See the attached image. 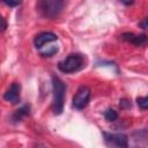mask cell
<instances>
[{"label":"cell","instance_id":"6da1fadb","mask_svg":"<svg viewBox=\"0 0 148 148\" xmlns=\"http://www.w3.org/2000/svg\"><path fill=\"white\" fill-rule=\"evenodd\" d=\"M52 87H53V101L52 110L54 114H60L64 111L65 95H66V84L56 75H52Z\"/></svg>","mask_w":148,"mask_h":148},{"label":"cell","instance_id":"7a4b0ae2","mask_svg":"<svg viewBox=\"0 0 148 148\" xmlns=\"http://www.w3.org/2000/svg\"><path fill=\"white\" fill-rule=\"evenodd\" d=\"M64 3V0H38L37 9L42 16L46 18H54L61 13Z\"/></svg>","mask_w":148,"mask_h":148},{"label":"cell","instance_id":"3957f363","mask_svg":"<svg viewBox=\"0 0 148 148\" xmlns=\"http://www.w3.org/2000/svg\"><path fill=\"white\" fill-rule=\"evenodd\" d=\"M84 60L80 53H71L64 60L58 62V68L62 73H74L83 67Z\"/></svg>","mask_w":148,"mask_h":148},{"label":"cell","instance_id":"277c9868","mask_svg":"<svg viewBox=\"0 0 148 148\" xmlns=\"http://www.w3.org/2000/svg\"><path fill=\"white\" fill-rule=\"evenodd\" d=\"M89 99H90V89L87 86H81L73 96L72 105L76 110H82L88 105Z\"/></svg>","mask_w":148,"mask_h":148},{"label":"cell","instance_id":"5b68a950","mask_svg":"<svg viewBox=\"0 0 148 148\" xmlns=\"http://www.w3.org/2000/svg\"><path fill=\"white\" fill-rule=\"evenodd\" d=\"M104 141L109 147L126 148L128 146V136L124 133H108L103 132Z\"/></svg>","mask_w":148,"mask_h":148},{"label":"cell","instance_id":"8992f818","mask_svg":"<svg viewBox=\"0 0 148 148\" xmlns=\"http://www.w3.org/2000/svg\"><path fill=\"white\" fill-rule=\"evenodd\" d=\"M20 91H21V86L17 82H13L9 88L6 90L3 94V98L7 102H10L13 104H16L20 102Z\"/></svg>","mask_w":148,"mask_h":148},{"label":"cell","instance_id":"52a82bcc","mask_svg":"<svg viewBox=\"0 0 148 148\" xmlns=\"http://www.w3.org/2000/svg\"><path fill=\"white\" fill-rule=\"evenodd\" d=\"M57 39H58L57 35L53 34V32H40V34H38V35L35 37L34 44H35V47H36V49L40 50V49H43L47 43L54 42V40H57Z\"/></svg>","mask_w":148,"mask_h":148},{"label":"cell","instance_id":"ba28073f","mask_svg":"<svg viewBox=\"0 0 148 148\" xmlns=\"http://www.w3.org/2000/svg\"><path fill=\"white\" fill-rule=\"evenodd\" d=\"M121 39L125 42H130L136 46H142L148 42V37L146 35H134L132 32H125L121 35Z\"/></svg>","mask_w":148,"mask_h":148},{"label":"cell","instance_id":"9c48e42d","mask_svg":"<svg viewBox=\"0 0 148 148\" xmlns=\"http://www.w3.org/2000/svg\"><path fill=\"white\" fill-rule=\"evenodd\" d=\"M29 113H30V105L25 104V105L21 106L20 109H17V110L12 114V120H13L14 123H18V121H21L23 118H25L27 116H29Z\"/></svg>","mask_w":148,"mask_h":148},{"label":"cell","instance_id":"30bf717a","mask_svg":"<svg viewBox=\"0 0 148 148\" xmlns=\"http://www.w3.org/2000/svg\"><path fill=\"white\" fill-rule=\"evenodd\" d=\"M133 138L135 143L147 145L148 143V131L147 130H138L133 133Z\"/></svg>","mask_w":148,"mask_h":148},{"label":"cell","instance_id":"8fae6325","mask_svg":"<svg viewBox=\"0 0 148 148\" xmlns=\"http://www.w3.org/2000/svg\"><path fill=\"white\" fill-rule=\"evenodd\" d=\"M104 118H105V120H108V121H114V120H117V118H118V113H117V111H114L113 109L109 108V109H106L105 112H104Z\"/></svg>","mask_w":148,"mask_h":148},{"label":"cell","instance_id":"7c38bea8","mask_svg":"<svg viewBox=\"0 0 148 148\" xmlns=\"http://www.w3.org/2000/svg\"><path fill=\"white\" fill-rule=\"evenodd\" d=\"M57 52H58V46L52 45V46H47L45 50H40V56H43V57H51V56H53Z\"/></svg>","mask_w":148,"mask_h":148},{"label":"cell","instance_id":"4fadbf2b","mask_svg":"<svg viewBox=\"0 0 148 148\" xmlns=\"http://www.w3.org/2000/svg\"><path fill=\"white\" fill-rule=\"evenodd\" d=\"M136 103L141 109H148V96L145 97H138L136 98Z\"/></svg>","mask_w":148,"mask_h":148},{"label":"cell","instance_id":"5bb4252c","mask_svg":"<svg viewBox=\"0 0 148 148\" xmlns=\"http://www.w3.org/2000/svg\"><path fill=\"white\" fill-rule=\"evenodd\" d=\"M119 106H120V109H130L131 108V102L126 98H121L119 101Z\"/></svg>","mask_w":148,"mask_h":148},{"label":"cell","instance_id":"9a60e30c","mask_svg":"<svg viewBox=\"0 0 148 148\" xmlns=\"http://www.w3.org/2000/svg\"><path fill=\"white\" fill-rule=\"evenodd\" d=\"M1 1L9 7H16L21 3V0H1Z\"/></svg>","mask_w":148,"mask_h":148},{"label":"cell","instance_id":"2e32d148","mask_svg":"<svg viewBox=\"0 0 148 148\" xmlns=\"http://www.w3.org/2000/svg\"><path fill=\"white\" fill-rule=\"evenodd\" d=\"M139 27L142 28V29H148V17L143 18L142 21L139 22Z\"/></svg>","mask_w":148,"mask_h":148},{"label":"cell","instance_id":"e0dca14e","mask_svg":"<svg viewBox=\"0 0 148 148\" xmlns=\"http://www.w3.org/2000/svg\"><path fill=\"white\" fill-rule=\"evenodd\" d=\"M1 22H2V27H1V30H2V31H5V30H6V28H7V23H6V20L2 17V18H1Z\"/></svg>","mask_w":148,"mask_h":148},{"label":"cell","instance_id":"ac0fdd59","mask_svg":"<svg viewBox=\"0 0 148 148\" xmlns=\"http://www.w3.org/2000/svg\"><path fill=\"white\" fill-rule=\"evenodd\" d=\"M121 2L124 5H126V6H130V5H132L134 2V0H121Z\"/></svg>","mask_w":148,"mask_h":148}]
</instances>
